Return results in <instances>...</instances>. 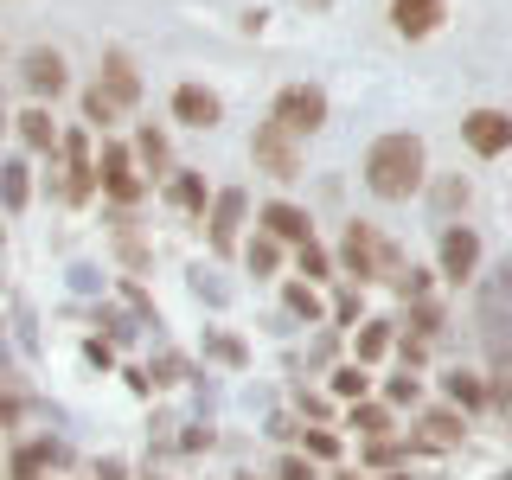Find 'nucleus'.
<instances>
[{
	"label": "nucleus",
	"instance_id": "nucleus-28",
	"mask_svg": "<svg viewBox=\"0 0 512 480\" xmlns=\"http://www.w3.org/2000/svg\"><path fill=\"white\" fill-rule=\"evenodd\" d=\"M276 480H314V468H308L301 455H282V461H276Z\"/></svg>",
	"mask_w": 512,
	"mask_h": 480
},
{
	"label": "nucleus",
	"instance_id": "nucleus-14",
	"mask_svg": "<svg viewBox=\"0 0 512 480\" xmlns=\"http://www.w3.org/2000/svg\"><path fill=\"white\" fill-rule=\"evenodd\" d=\"M103 90L116 96V109H128L141 96V77H135V58L128 52H103Z\"/></svg>",
	"mask_w": 512,
	"mask_h": 480
},
{
	"label": "nucleus",
	"instance_id": "nucleus-25",
	"mask_svg": "<svg viewBox=\"0 0 512 480\" xmlns=\"http://www.w3.org/2000/svg\"><path fill=\"white\" fill-rule=\"evenodd\" d=\"M205 352H212L218 365H244V359H250L244 340H231V333H205Z\"/></svg>",
	"mask_w": 512,
	"mask_h": 480
},
{
	"label": "nucleus",
	"instance_id": "nucleus-22",
	"mask_svg": "<svg viewBox=\"0 0 512 480\" xmlns=\"http://www.w3.org/2000/svg\"><path fill=\"white\" fill-rule=\"evenodd\" d=\"M244 263L256 269V276H269V269H276V263H282V250H276V237H269V231H256V237H250V250H244Z\"/></svg>",
	"mask_w": 512,
	"mask_h": 480
},
{
	"label": "nucleus",
	"instance_id": "nucleus-13",
	"mask_svg": "<svg viewBox=\"0 0 512 480\" xmlns=\"http://www.w3.org/2000/svg\"><path fill=\"white\" fill-rule=\"evenodd\" d=\"M263 231L276 237V244H308V237H314V224H308V212H301V205L276 199V205H263Z\"/></svg>",
	"mask_w": 512,
	"mask_h": 480
},
{
	"label": "nucleus",
	"instance_id": "nucleus-10",
	"mask_svg": "<svg viewBox=\"0 0 512 480\" xmlns=\"http://www.w3.org/2000/svg\"><path fill=\"white\" fill-rule=\"evenodd\" d=\"M26 90L39 96V103L71 90V64H64V52H52V45H32V52H26Z\"/></svg>",
	"mask_w": 512,
	"mask_h": 480
},
{
	"label": "nucleus",
	"instance_id": "nucleus-5",
	"mask_svg": "<svg viewBox=\"0 0 512 480\" xmlns=\"http://www.w3.org/2000/svg\"><path fill=\"white\" fill-rule=\"evenodd\" d=\"M384 263H391V250L378 244L372 224H346V244H340V269H346V276L372 282V276H384Z\"/></svg>",
	"mask_w": 512,
	"mask_h": 480
},
{
	"label": "nucleus",
	"instance_id": "nucleus-24",
	"mask_svg": "<svg viewBox=\"0 0 512 480\" xmlns=\"http://www.w3.org/2000/svg\"><path fill=\"white\" fill-rule=\"evenodd\" d=\"M282 301H288V314H301V320H320V295L308 282H288L282 288Z\"/></svg>",
	"mask_w": 512,
	"mask_h": 480
},
{
	"label": "nucleus",
	"instance_id": "nucleus-35",
	"mask_svg": "<svg viewBox=\"0 0 512 480\" xmlns=\"http://www.w3.org/2000/svg\"><path fill=\"white\" fill-rule=\"evenodd\" d=\"M237 480H250V474H237Z\"/></svg>",
	"mask_w": 512,
	"mask_h": 480
},
{
	"label": "nucleus",
	"instance_id": "nucleus-29",
	"mask_svg": "<svg viewBox=\"0 0 512 480\" xmlns=\"http://www.w3.org/2000/svg\"><path fill=\"white\" fill-rule=\"evenodd\" d=\"M429 429H436L442 442H461V423H455V416H448V410H436V416H429Z\"/></svg>",
	"mask_w": 512,
	"mask_h": 480
},
{
	"label": "nucleus",
	"instance_id": "nucleus-18",
	"mask_svg": "<svg viewBox=\"0 0 512 480\" xmlns=\"http://www.w3.org/2000/svg\"><path fill=\"white\" fill-rule=\"evenodd\" d=\"M167 199L180 205V212H205V180H199V173H173Z\"/></svg>",
	"mask_w": 512,
	"mask_h": 480
},
{
	"label": "nucleus",
	"instance_id": "nucleus-16",
	"mask_svg": "<svg viewBox=\"0 0 512 480\" xmlns=\"http://www.w3.org/2000/svg\"><path fill=\"white\" fill-rule=\"evenodd\" d=\"M26 199H32L26 160H0V205H7V212H26Z\"/></svg>",
	"mask_w": 512,
	"mask_h": 480
},
{
	"label": "nucleus",
	"instance_id": "nucleus-7",
	"mask_svg": "<svg viewBox=\"0 0 512 480\" xmlns=\"http://www.w3.org/2000/svg\"><path fill=\"white\" fill-rule=\"evenodd\" d=\"M244 212H250V192H244V186H224L218 199H212V218H205V237H212V250H218V256H231V250H237V231H244Z\"/></svg>",
	"mask_w": 512,
	"mask_h": 480
},
{
	"label": "nucleus",
	"instance_id": "nucleus-21",
	"mask_svg": "<svg viewBox=\"0 0 512 480\" xmlns=\"http://www.w3.org/2000/svg\"><path fill=\"white\" fill-rule=\"evenodd\" d=\"M295 263H301V276H308V288L333 276V256H327V250H320V244H314V237H308V244H295Z\"/></svg>",
	"mask_w": 512,
	"mask_h": 480
},
{
	"label": "nucleus",
	"instance_id": "nucleus-12",
	"mask_svg": "<svg viewBox=\"0 0 512 480\" xmlns=\"http://www.w3.org/2000/svg\"><path fill=\"white\" fill-rule=\"evenodd\" d=\"M448 20V0H391V32L404 39H429Z\"/></svg>",
	"mask_w": 512,
	"mask_h": 480
},
{
	"label": "nucleus",
	"instance_id": "nucleus-20",
	"mask_svg": "<svg viewBox=\"0 0 512 480\" xmlns=\"http://www.w3.org/2000/svg\"><path fill=\"white\" fill-rule=\"evenodd\" d=\"M442 391H448V404H461V410H480V397H487L474 372H448V378H442Z\"/></svg>",
	"mask_w": 512,
	"mask_h": 480
},
{
	"label": "nucleus",
	"instance_id": "nucleus-9",
	"mask_svg": "<svg viewBox=\"0 0 512 480\" xmlns=\"http://www.w3.org/2000/svg\"><path fill=\"white\" fill-rule=\"evenodd\" d=\"M436 263H442V276H448V282H468L474 269H480V237L468 231V224H442V237H436Z\"/></svg>",
	"mask_w": 512,
	"mask_h": 480
},
{
	"label": "nucleus",
	"instance_id": "nucleus-17",
	"mask_svg": "<svg viewBox=\"0 0 512 480\" xmlns=\"http://www.w3.org/2000/svg\"><path fill=\"white\" fill-rule=\"evenodd\" d=\"M346 423L359 429L365 442H384V436H391V410H384V404H365V397L352 404V416H346Z\"/></svg>",
	"mask_w": 512,
	"mask_h": 480
},
{
	"label": "nucleus",
	"instance_id": "nucleus-4",
	"mask_svg": "<svg viewBox=\"0 0 512 480\" xmlns=\"http://www.w3.org/2000/svg\"><path fill=\"white\" fill-rule=\"evenodd\" d=\"M96 180H103V192L116 205H141V192H148V180H141L135 154L122 148V141H103V167H96Z\"/></svg>",
	"mask_w": 512,
	"mask_h": 480
},
{
	"label": "nucleus",
	"instance_id": "nucleus-15",
	"mask_svg": "<svg viewBox=\"0 0 512 480\" xmlns=\"http://www.w3.org/2000/svg\"><path fill=\"white\" fill-rule=\"evenodd\" d=\"M13 128H20V141H26L32 154H52L58 148V122H52V109H45V103H32Z\"/></svg>",
	"mask_w": 512,
	"mask_h": 480
},
{
	"label": "nucleus",
	"instance_id": "nucleus-27",
	"mask_svg": "<svg viewBox=\"0 0 512 480\" xmlns=\"http://www.w3.org/2000/svg\"><path fill=\"white\" fill-rule=\"evenodd\" d=\"M333 397H352V404L365 397V372H359V365H340V372H333Z\"/></svg>",
	"mask_w": 512,
	"mask_h": 480
},
{
	"label": "nucleus",
	"instance_id": "nucleus-8",
	"mask_svg": "<svg viewBox=\"0 0 512 480\" xmlns=\"http://www.w3.org/2000/svg\"><path fill=\"white\" fill-rule=\"evenodd\" d=\"M58 148H64V199H71V205H84L90 192H96L90 135H84V128H71V135H58Z\"/></svg>",
	"mask_w": 512,
	"mask_h": 480
},
{
	"label": "nucleus",
	"instance_id": "nucleus-30",
	"mask_svg": "<svg viewBox=\"0 0 512 480\" xmlns=\"http://www.w3.org/2000/svg\"><path fill=\"white\" fill-rule=\"evenodd\" d=\"M391 404H416V378H410V372L391 378Z\"/></svg>",
	"mask_w": 512,
	"mask_h": 480
},
{
	"label": "nucleus",
	"instance_id": "nucleus-34",
	"mask_svg": "<svg viewBox=\"0 0 512 480\" xmlns=\"http://www.w3.org/2000/svg\"><path fill=\"white\" fill-rule=\"evenodd\" d=\"M13 480H45V474H13Z\"/></svg>",
	"mask_w": 512,
	"mask_h": 480
},
{
	"label": "nucleus",
	"instance_id": "nucleus-26",
	"mask_svg": "<svg viewBox=\"0 0 512 480\" xmlns=\"http://www.w3.org/2000/svg\"><path fill=\"white\" fill-rule=\"evenodd\" d=\"M135 154L148 160V173L154 167H167V135H160V128H141V141H135Z\"/></svg>",
	"mask_w": 512,
	"mask_h": 480
},
{
	"label": "nucleus",
	"instance_id": "nucleus-6",
	"mask_svg": "<svg viewBox=\"0 0 512 480\" xmlns=\"http://www.w3.org/2000/svg\"><path fill=\"white\" fill-rule=\"evenodd\" d=\"M461 141H468L480 160H500L512 148V116L506 109H468V116H461Z\"/></svg>",
	"mask_w": 512,
	"mask_h": 480
},
{
	"label": "nucleus",
	"instance_id": "nucleus-31",
	"mask_svg": "<svg viewBox=\"0 0 512 480\" xmlns=\"http://www.w3.org/2000/svg\"><path fill=\"white\" fill-rule=\"evenodd\" d=\"M13 423H20V397L0 391V429H13Z\"/></svg>",
	"mask_w": 512,
	"mask_h": 480
},
{
	"label": "nucleus",
	"instance_id": "nucleus-19",
	"mask_svg": "<svg viewBox=\"0 0 512 480\" xmlns=\"http://www.w3.org/2000/svg\"><path fill=\"white\" fill-rule=\"evenodd\" d=\"M352 346H359V365H365V359H384V352H391V320H365Z\"/></svg>",
	"mask_w": 512,
	"mask_h": 480
},
{
	"label": "nucleus",
	"instance_id": "nucleus-11",
	"mask_svg": "<svg viewBox=\"0 0 512 480\" xmlns=\"http://www.w3.org/2000/svg\"><path fill=\"white\" fill-rule=\"evenodd\" d=\"M173 122H186V128H218V122H224L218 90H205V84H180V90H173Z\"/></svg>",
	"mask_w": 512,
	"mask_h": 480
},
{
	"label": "nucleus",
	"instance_id": "nucleus-2",
	"mask_svg": "<svg viewBox=\"0 0 512 480\" xmlns=\"http://www.w3.org/2000/svg\"><path fill=\"white\" fill-rule=\"evenodd\" d=\"M269 122H282L295 141L301 135H320V128H327V90H320V84H288V90H276Z\"/></svg>",
	"mask_w": 512,
	"mask_h": 480
},
{
	"label": "nucleus",
	"instance_id": "nucleus-3",
	"mask_svg": "<svg viewBox=\"0 0 512 480\" xmlns=\"http://www.w3.org/2000/svg\"><path fill=\"white\" fill-rule=\"evenodd\" d=\"M250 160L269 173V180H301V148H295V135H288L282 122H256Z\"/></svg>",
	"mask_w": 512,
	"mask_h": 480
},
{
	"label": "nucleus",
	"instance_id": "nucleus-33",
	"mask_svg": "<svg viewBox=\"0 0 512 480\" xmlns=\"http://www.w3.org/2000/svg\"><path fill=\"white\" fill-rule=\"evenodd\" d=\"M7 128H13V122H7V96H0V135H7Z\"/></svg>",
	"mask_w": 512,
	"mask_h": 480
},
{
	"label": "nucleus",
	"instance_id": "nucleus-32",
	"mask_svg": "<svg viewBox=\"0 0 512 480\" xmlns=\"http://www.w3.org/2000/svg\"><path fill=\"white\" fill-rule=\"evenodd\" d=\"M308 455H340V442H333L327 429H314V436H308Z\"/></svg>",
	"mask_w": 512,
	"mask_h": 480
},
{
	"label": "nucleus",
	"instance_id": "nucleus-1",
	"mask_svg": "<svg viewBox=\"0 0 512 480\" xmlns=\"http://www.w3.org/2000/svg\"><path fill=\"white\" fill-rule=\"evenodd\" d=\"M429 180V154H423V135H410V128H391V135H378L372 148H365V186H372V199L384 205H404L416 199Z\"/></svg>",
	"mask_w": 512,
	"mask_h": 480
},
{
	"label": "nucleus",
	"instance_id": "nucleus-23",
	"mask_svg": "<svg viewBox=\"0 0 512 480\" xmlns=\"http://www.w3.org/2000/svg\"><path fill=\"white\" fill-rule=\"evenodd\" d=\"M84 116H90L96 128H109V122H116V96H109L103 84H90V90H84Z\"/></svg>",
	"mask_w": 512,
	"mask_h": 480
}]
</instances>
